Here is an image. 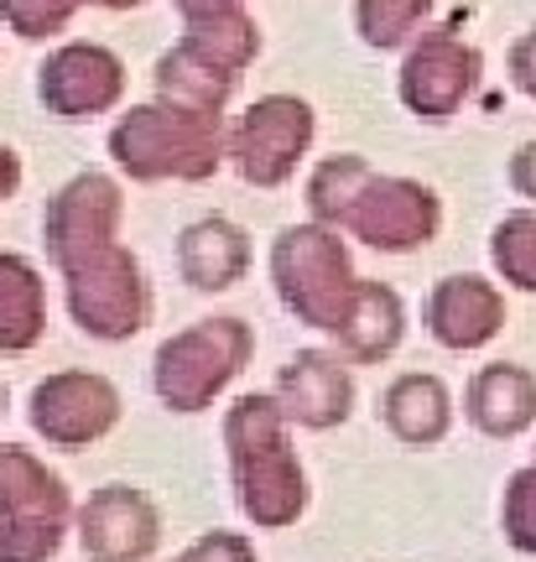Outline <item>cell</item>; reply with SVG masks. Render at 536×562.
I'll list each match as a JSON object with an SVG mask.
<instances>
[{
    "label": "cell",
    "mask_w": 536,
    "mask_h": 562,
    "mask_svg": "<svg viewBox=\"0 0 536 562\" xmlns=\"http://www.w3.org/2000/svg\"><path fill=\"white\" fill-rule=\"evenodd\" d=\"M511 74H516V83L536 100V32H526V37L511 47Z\"/></svg>",
    "instance_id": "cell-26"
},
{
    "label": "cell",
    "mask_w": 536,
    "mask_h": 562,
    "mask_svg": "<svg viewBox=\"0 0 536 562\" xmlns=\"http://www.w3.org/2000/svg\"><path fill=\"white\" fill-rule=\"evenodd\" d=\"M16 178H21L16 157H11V151H5V146H0V199H5V193H11V188H16Z\"/></svg>",
    "instance_id": "cell-28"
},
{
    "label": "cell",
    "mask_w": 536,
    "mask_h": 562,
    "mask_svg": "<svg viewBox=\"0 0 536 562\" xmlns=\"http://www.w3.org/2000/svg\"><path fill=\"white\" fill-rule=\"evenodd\" d=\"M401 328H406L401 297L391 292V286H380V281H365L355 318H349V328L338 334V344H344L359 364H380L401 344Z\"/></svg>",
    "instance_id": "cell-19"
},
{
    "label": "cell",
    "mask_w": 536,
    "mask_h": 562,
    "mask_svg": "<svg viewBox=\"0 0 536 562\" xmlns=\"http://www.w3.org/2000/svg\"><path fill=\"white\" fill-rule=\"evenodd\" d=\"M490 256H495L500 277L521 286V292H536V214H511V220L495 224V240H490Z\"/></svg>",
    "instance_id": "cell-22"
},
{
    "label": "cell",
    "mask_w": 536,
    "mask_h": 562,
    "mask_svg": "<svg viewBox=\"0 0 536 562\" xmlns=\"http://www.w3.org/2000/svg\"><path fill=\"white\" fill-rule=\"evenodd\" d=\"M469 422L490 438H516L536 422V375L521 364H484L469 381Z\"/></svg>",
    "instance_id": "cell-15"
},
{
    "label": "cell",
    "mask_w": 536,
    "mask_h": 562,
    "mask_svg": "<svg viewBox=\"0 0 536 562\" xmlns=\"http://www.w3.org/2000/svg\"><path fill=\"white\" fill-rule=\"evenodd\" d=\"M178 562H182V558H178Z\"/></svg>",
    "instance_id": "cell-29"
},
{
    "label": "cell",
    "mask_w": 536,
    "mask_h": 562,
    "mask_svg": "<svg viewBox=\"0 0 536 562\" xmlns=\"http://www.w3.org/2000/svg\"><path fill=\"white\" fill-rule=\"evenodd\" d=\"M308 203L319 224L344 229L376 250H417L437 235L443 203L433 188L386 178L365 157H328L308 182Z\"/></svg>",
    "instance_id": "cell-2"
},
{
    "label": "cell",
    "mask_w": 536,
    "mask_h": 562,
    "mask_svg": "<svg viewBox=\"0 0 536 562\" xmlns=\"http://www.w3.org/2000/svg\"><path fill=\"white\" fill-rule=\"evenodd\" d=\"M131 178H209L219 167V121L188 110H131L110 136Z\"/></svg>",
    "instance_id": "cell-6"
},
{
    "label": "cell",
    "mask_w": 536,
    "mask_h": 562,
    "mask_svg": "<svg viewBox=\"0 0 536 562\" xmlns=\"http://www.w3.org/2000/svg\"><path fill=\"white\" fill-rule=\"evenodd\" d=\"M42 100L58 115H100L120 100V63L104 47H63L42 68Z\"/></svg>",
    "instance_id": "cell-13"
},
{
    "label": "cell",
    "mask_w": 536,
    "mask_h": 562,
    "mask_svg": "<svg viewBox=\"0 0 536 562\" xmlns=\"http://www.w3.org/2000/svg\"><path fill=\"white\" fill-rule=\"evenodd\" d=\"M433 0H359V32L370 47H397L422 26Z\"/></svg>",
    "instance_id": "cell-23"
},
{
    "label": "cell",
    "mask_w": 536,
    "mask_h": 562,
    "mask_svg": "<svg viewBox=\"0 0 536 562\" xmlns=\"http://www.w3.org/2000/svg\"><path fill=\"white\" fill-rule=\"evenodd\" d=\"M505 542L516 552H536V463L505 484Z\"/></svg>",
    "instance_id": "cell-24"
},
{
    "label": "cell",
    "mask_w": 536,
    "mask_h": 562,
    "mask_svg": "<svg viewBox=\"0 0 536 562\" xmlns=\"http://www.w3.org/2000/svg\"><path fill=\"white\" fill-rule=\"evenodd\" d=\"M224 442H230V463H235L239 510L260 531H281V526L298 521L302 505H308V480H302V463L287 442L281 402H271V396L235 402L224 417Z\"/></svg>",
    "instance_id": "cell-3"
},
{
    "label": "cell",
    "mask_w": 536,
    "mask_h": 562,
    "mask_svg": "<svg viewBox=\"0 0 536 562\" xmlns=\"http://www.w3.org/2000/svg\"><path fill=\"white\" fill-rule=\"evenodd\" d=\"M511 182H516V193L536 199V140L516 151V161H511Z\"/></svg>",
    "instance_id": "cell-27"
},
{
    "label": "cell",
    "mask_w": 536,
    "mask_h": 562,
    "mask_svg": "<svg viewBox=\"0 0 536 562\" xmlns=\"http://www.w3.org/2000/svg\"><path fill=\"white\" fill-rule=\"evenodd\" d=\"M230 74H219V68H209L203 58H193L188 47H178V53H167L157 68V89L161 100L172 104V110H188V115H209V121H219V104L230 100Z\"/></svg>",
    "instance_id": "cell-20"
},
{
    "label": "cell",
    "mask_w": 536,
    "mask_h": 562,
    "mask_svg": "<svg viewBox=\"0 0 536 562\" xmlns=\"http://www.w3.org/2000/svg\"><path fill=\"white\" fill-rule=\"evenodd\" d=\"M427 328L443 349H484L505 328V297L484 277H443L427 297Z\"/></svg>",
    "instance_id": "cell-12"
},
{
    "label": "cell",
    "mask_w": 536,
    "mask_h": 562,
    "mask_svg": "<svg viewBox=\"0 0 536 562\" xmlns=\"http://www.w3.org/2000/svg\"><path fill=\"white\" fill-rule=\"evenodd\" d=\"M120 417V396L115 385L100 375H83V370H63L53 381H42L32 391V427L58 448H83V442H100Z\"/></svg>",
    "instance_id": "cell-9"
},
{
    "label": "cell",
    "mask_w": 536,
    "mask_h": 562,
    "mask_svg": "<svg viewBox=\"0 0 536 562\" xmlns=\"http://www.w3.org/2000/svg\"><path fill=\"white\" fill-rule=\"evenodd\" d=\"M277 402L287 412V422L302 427H338L355 406V381L349 370L328 355H298V360L281 370L277 381Z\"/></svg>",
    "instance_id": "cell-14"
},
{
    "label": "cell",
    "mask_w": 536,
    "mask_h": 562,
    "mask_svg": "<svg viewBox=\"0 0 536 562\" xmlns=\"http://www.w3.org/2000/svg\"><path fill=\"white\" fill-rule=\"evenodd\" d=\"M120 188L100 172H83L47 209V250L68 277L74 318L100 339H131L146 323V286L136 261L115 245Z\"/></svg>",
    "instance_id": "cell-1"
},
{
    "label": "cell",
    "mask_w": 536,
    "mask_h": 562,
    "mask_svg": "<svg viewBox=\"0 0 536 562\" xmlns=\"http://www.w3.org/2000/svg\"><path fill=\"white\" fill-rule=\"evenodd\" d=\"M308 140H313V110L302 100L271 94V100L250 104V115L235 131L239 172L256 188H277V182L292 178V167L308 151Z\"/></svg>",
    "instance_id": "cell-8"
},
{
    "label": "cell",
    "mask_w": 536,
    "mask_h": 562,
    "mask_svg": "<svg viewBox=\"0 0 536 562\" xmlns=\"http://www.w3.org/2000/svg\"><path fill=\"white\" fill-rule=\"evenodd\" d=\"M42 323H47V302H42V281L37 271L21 261V256H0V349H32L42 339Z\"/></svg>",
    "instance_id": "cell-18"
},
{
    "label": "cell",
    "mask_w": 536,
    "mask_h": 562,
    "mask_svg": "<svg viewBox=\"0 0 536 562\" xmlns=\"http://www.w3.org/2000/svg\"><path fill=\"white\" fill-rule=\"evenodd\" d=\"M250 360V328L239 318L199 323L178 339L161 344L157 355V391L178 412H199L239 375V364Z\"/></svg>",
    "instance_id": "cell-7"
},
{
    "label": "cell",
    "mask_w": 536,
    "mask_h": 562,
    "mask_svg": "<svg viewBox=\"0 0 536 562\" xmlns=\"http://www.w3.org/2000/svg\"><path fill=\"white\" fill-rule=\"evenodd\" d=\"M271 277H277L281 302L313 328L344 334L359 307L365 281L355 277V266L338 245V229L328 224H298L281 229L271 245Z\"/></svg>",
    "instance_id": "cell-4"
},
{
    "label": "cell",
    "mask_w": 536,
    "mask_h": 562,
    "mask_svg": "<svg viewBox=\"0 0 536 562\" xmlns=\"http://www.w3.org/2000/svg\"><path fill=\"white\" fill-rule=\"evenodd\" d=\"M250 261V245L239 235L230 220H203L193 224L178 245V266L182 277L203 286V292H224V286H235L239 271Z\"/></svg>",
    "instance_id": "cell-17"
},
{
    "label": "cell",
    "mask_w": 536,
    "mask_h": 562,
    "mask_svg": "<svg viewBox=\"0 0 536 562\" xmlns=\"http://www.w3.org/2000/svg\"><path fill=\"white\" fill-rule=\"evenodd\" d=\"M448 422H454V402H448V385L437 375H401L386 391V427L412 448H433L448 438Z\"/></svg>",
    "instance_id": "cell-16"
},
{
    "label": "cell",
    "mask_w": 536,
    "mask_h": 562,
    "mask_svg": "<svg viewBox=\"0 0 536 562\" xmlns=\"http://www.w3.org/2000/svg\"><path fill=\"white\" fill-rule=\"evenodd\" d=\"M479 79V53L464 47L454 32H427L412 47V58L401 68V100L417 110L422 121H448L458 104L469 100Z\"/></svg>",
    "instance_id": "cell-10"
},
{
    "label": "cell",
    "mask_w": 536,
    "mask_h": 562,
    "mask_svg": "<svg viewBox=\"0 0 536 562\" xmlns=\"http://www.w3.org/2000/svg\"><path fill=\"white\" fill-rule=\"evenodd\" d=\"M182 47H188L193 58H203L209 68H219V74H230V79H235L239 68L250 63V53H256V26L239 16V11L193 16V32H188Z\"/></svg>",
    "instance_id": "cell-21"
},
{
    "label": "cell",
    "mask_w": 536,
    "mask_h": 562,
    "mask_svg": "<svg viewBox=\"0 0 536 562\" xmlns=\"http://www.w3.org/2000/svg\"><path fill=\"white\" fill-rule=\"evenodd\" d=\"M182 562H256V547L235 537V531H209L182 552Z\"/></svg>",
    "instance_id": "cell-25"
},
{
    "label": "cell",
    "mask_w": 536,
    "mask_h": 562,
    "mask_svg": "<svg viewBox=\"0 0 536 562\" xmlns=\"http://www.w3.org/2000/svg\"><path fill=\"white\" fill-rule=\"evenodd\" d=\"M74 501L63 480L26 448H0V562L58 558Z\"/></svg>",
    "instance_id": "cell-5"
},
{
    "label": "cell",
    "mask_w": 536,
    "mask_h": 562,
    "mask_svg": "<svg viewBox=\"0 0 536 562\" xmlns=\"http://www.w3.org/2000/svg\"><path fill=\"white\" fill-rule=\"evenodd\" d=\"M79 542L94 562H141L161 542V521L141 490L104 484L79 510Z\"/></svg>",
    "instance_id": "cell-11"
}]
</instances>
